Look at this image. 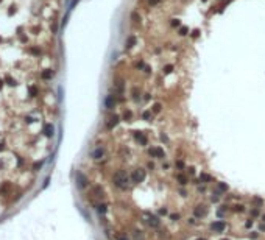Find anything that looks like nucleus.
<instances>
[{
  "mask_svg": "<svg viewBox=\"0 0 265 240\" xmlns=\"http://www.w3.org/2000/svg\"><path fill=\"white\" fill-rule=\"evenodd\" d=\"M129 181H131V178L128 176V173H126L125 170H117L116 173L112 175V182L114 186L122 190H126L129 186Z\"/></svg>",
  "mask_w": 265,
  "mask_h": 240,
  "instance_id": "1",
  "label": "nucleus"
},
{
  "mask_svg": "<svg viewBox=\"0 0 265 240\" xmlns=\"http://www.w3.org/2000/svg\"><path fill=\"white\" fill-rule=\"evenodd\" d=\"M129 178H131L133 184H140V182H144L145 178H147V171H145L144 169H134Z\"/></svg>",
  "mask_w": 265,
  "mask_h": 240,
  "instance_id": "2",
  "label": "nucleus"
},
{
  "mask_svg": "<svg viewBox=\"0 0 265 240\" xmlns=\"http://www.w3.org/2000/svg\"><path fill=\"white\" fill-rule=\"evenodd\" d=\"M144 217H145V222H147L148 226H151V228H159L161 226V220L157 218L156 215L150 214V212H145Z\"/></svg>",
  "mask_w": 265,
  "mask_h": 240,
  "instance_id": "3",
  "label": "nucleus"
},
{
  "mask_svg": "<svg viewBox=\"0 0 265 240\" xmlns=\"http://www.w3.org/2000/svg\"><path fill=\"white\" fill-rule=\"evenodd\" d=\"M148 154L151 156V158H157V159H164V158H166V153H164V150L161 147H151L148 150Z\"/></svg>",
  "mask_w": 265,
  "mask_h": 240,
  "instance_id": "4",
  "label": "nucleus"
},
{
  "mask_svg": "<svg viewBox=\"0 0 265 240\" xmlns=\"http://www.w3.org/2000/svg\"><path fill=\"white\" fill-rule=\"evenodd\" d=\"M103 156H105V148H103L102 145L95 147L94 150L91 151V158H92V159H95V161H98V159H102Z\"/></svg>",
  "mask_w": 265,
  "mask_h": 240,
  "instance_id": "5",
  "label": "nucleus"
},
{
  "mask_svg": "<svg viewBox=\"0 0 265 240\" xmlns=\"http://www.w3.org/2000/svg\"><path fill=\"white\" fill-rule=\"evenodd\" d=\"M211 229L214 232H217V234H220V232H223L226 229V224H225V222H221V220H215V222L211 224Z\"/></svg>",
  "mask_w": 265,
  "mask_h": 240,
  "instance_id": "6",
  "label": "nucleus"
},
{
  "mask_svg": "<svg viewBox=\"0 0 265 240\" xmlns=\"http://www.w3.org/2000/svg\"><path fill=\"white\" fill-rule=\"evenodd\" d=\"M76 184L80 189H86L87 187V178L84 176L81 171H76Z\"/></svg>",
  "mask_w": 265,
  "mask_h": 240,
  "instance_id": "7",
  "label": "nucleus"
},
{
  "mask_svg": "<svg viewBox=\"0 0 265 240\" xmlns=\"http://www.w3.org/2000/svg\"><path fill=\"white\" fill-rule=\"evenodd\" d=\"M193 214H195V217L197 218H201V217H206V214H207V207L206 206H197V207H193Z\"/></svg>",
  "mask_w": 265,
  "mask_h": 240,
  "instance_id": "8",
  "label": "nucleus"
},
{
  "mask_svg": "<svg viewBox=\"0 0 265 240\" xmlns=\"http://www.w3.org/2000/svg\"><path fill=\"white\" fill-rule=\"evenodd\" d=\"M119 122H120V117H119V116H112V117H109V120L106 122V128H108V129L116 128L117 125H119Z\"/></svg>",
  "mask_w": 265,
  "mask_h": 240,
  "instance_id": "9",
  "label": "nucleus"
},
{
  "mask_svg": "<svg viewBox=\"0 0 265 240\" xmlns=\"http://www.w3.org/2000/svg\"><path fill=\"white\" fill-rule=\"evenodd\" d=\"M134 139H136L137 142L140 143V145H147V143H148V139H147V136H145L144 133H140V131L134 133Z\"/></svg>",
  "mask_w": 265,
  "mask_h": 240,
  "instance_id": "10",
  "label": "nucleus"
},
{
  "mask_svg": "<svg viewBox=\"0 0 265 240\" xmlns=\"http://www.w3.org/2000/svg\"><path fill=\"white\" fill-rule=\"evenodd\" d=\"M114 90H116L117 95H122V94H123V90H125V83L122 81V80L116 81V83H114Z\"/></svg>",
  "mask_w": 265,
  "mask_h": 240,
  "instance_id": "11",
  "label": "nucleus"
},
{
  "mask_svg": "<svg viewBox=\"0 0 265 240\" xmlns=\"http://www.w3.org/2000/svg\"><path fill=\"white\" fill-rule=\"evenodd\" d=\"M114 106H116V98H114V95H108V97L105 98V108L112 109Z\"/></svg>",
  "mask_w": 265,
  "mask_h": 240,
  "instance_id": "12",
  "label": "nucleus"
},
{
  "mask_svg": "<svg viewBox=\"0 0 265 240\" xmlns=\"http://www.w3.org/2000/svg\"><path fill=\"white\" fill-rule=\"evenodd\" d=\"M53 133H55V128H53V125H52V123H45V126H44V134L47 136V137H52Z\"/></svg>",
  "mask_w": 265,
  "mask_h": 240,
  "instance_id": "13",
  "label": "nucleus"
},
{
  "mask_svg": "<svg viewBox=\"0 0 265 240\" xmlns=\"http://www.w3.org/2000/svg\"><path fill=\"white\" fill-rule=\"evenodd\" d=\"M176 181H178L181 186H186L187 182H189L187 176H186V175H183V173H178V175H176Z\"/></svg>",
  "mask_w": 265,
  "mask_h": 240,
  "instance_id": "14",
  "label": "nucleus"
},
{
  "mask_svg": "<svg viewBox=\"0 0 265 240\" xmlns=\"http://www.w3.org/2000/svg\"><path fill=\"white\" fill-rule=\"evenodd\" d=\"M8 190H10V184L8 182H3V184L0 186V196H5Z\"/></svg>",
  "mask_w": 265,
  "mask_h": 240,
  "instance_id": "15",
  "label": "nucleus"
},
{
  "mask_svg": "<svg viewBox=\"0 0 265 240\" xmlns=\"http://www.w3.org/2000/svg\"><path fill=\"white\" fill-rule=\"evenodd\" d=\"M161 111H162V105H161V103H155V105L151 106V112L153 114H159Z\"/></svg>",
  "mask_w": 265,
  "mask_h": 240,
  "instance_id": "16",
  "label": "nucleus"
},
{
  "mask_svg": "<svg viewBox=\"0 0 265 240\" xmlns=\"http://www.w3.org/2000/svg\"><path fill=\"white\" fill-rule=\"evenodd\" d=\"M97 211H98V214H106L108 206H106L105 203H100V204H97Z\"/></svg>",
  "mask_w": 265,
  "mask_h": 240,
  "instance_id": "17",
  "label": "nucleus"
},
{
  "mask_svg": "<svg viewBox=\"0 0 265 240\" xmlns=\"http://www.w3.org/2000/svg\"><path fill=\"white\" fill-rule=\"evenodd\" d=\"M151 116H153L151 109H148V111H144V112H142V119H144V120H150V119H151Z\"/></svg>",
  "mask_w": 265,
  "mask_h": 240,
  "instance_id": "18",
  "label": "nucleus"
},
{
  "mask_svg": "<svg viewBox=\"0 0 265 240\" xmlns=\"http://www.w3.org/2000/svg\"><path fill=\"white\" fill-rule=\"evenodd\" d=\"M133 98H134L136 101L140 100V90L137 89V87H134V89H133Z\"/></svg>",
  "mask_w": 265,
  "mask_h": 240,
  "instance_id": "19",
  "label": "nucleus"
},
{
  "mask_svg": "<svg viewBox=\"0 0 265 240\" xmlns=\"http://www.w3.org/2000/svg\"><path fill=\"white\" fill-rule=\"evenodd\" d=\"M200 181H203V182H209V181H212V178H211L209 175H206V173H201V175H200Z\"/></svg>",
  "mask_w": 265,
  "mask_h": 240,
  "instance_id": "20",
  "label": "nucleus"
},
{
  "mask_svg": "<svg viewBox=\"0 0 265 240\" xmlns=\"http://www.w3.org/2000/svg\"><path fill=\"white\" fill-rule=\"evenodd\" d=\"M172 70H173V66H172V64H167V66L162 69V73L164 75H168V73H172Z\"/></svg>",
  "mask_w": 265,
  "mask_h": 240,
  "instance_id": "21",
  "label": "nucleus"
},
{
  "mask_svg": "<svg viewBox=\"0 0 265 240\" xmlns=\"http://www.w3.org/2000/svg\"><path fill=\"white\" fill-rule=\"evenodd\" d=\"M217 187H218L220 192H228V184H225V182H218Z\"/></svg>",
  "mask_w": 265,
  "mask_h": 240,
  "instance_id": "22",
  "label": "nucleus"
},
{
  "mask_svg": "<svg viewBox=\"0 0 265 240\" xmlns=\"http://www.w3.org/2000/svg\"><path fill=\"white\" fill-rule=\"evenodd\" d=\"M52 77H53V73L50 72V69H47L45 72H42V78H47L48 80V78H52Z\"/></svg>",
  "mask_w": 265,
  "mask_h": 240,
  "instance_id": "23",
  "label": "nucleus"
},
{
  "mask_svg": "<svg viewBox=\"0 0 265 240\" xmlns=\"http://www.w3.org/2000/svg\"><path fill=\"white\" fill-rule=\"evenodd\" d=\"M131 117H133V112L129 111V109H128V111H125V114H123V119L125 120H131Z\"/></svg>",
  "mask_w": 265,
  "mask_h": 240,
  "instance_id": "24",
  "label": "nucleus"
},
{
  "mask_svg": "<svg viewBox=\"0 0 265 240\" xmlns=\"http://www.w3.org/2000/svg\"><path fill=\"white\" fill-rule=\"evenodd\" d=\"M234 211H236V212H243L245 207L242 204H237V206H234Z\"/></svg>",
  "mask_w": 265,
  "mask_h": 240,
  "instance_id": "25",
  "label": "nucleus"
},
{
  "mask_svg": "<svg viewBox=\"0 0 265 240\" xmlns=\"http://www.w3.org/2000/svg\"><path fill=\"white\" fill-rule=\"evenodd\" d=\"M159 2H161V0H147V3H148L150 6H156Z\"/></svg>",
  "mask_w": 265,
  "mask_h": 240,
  "instance_id": "26",
  "label": "nucleus"
},
{
  "mask_svg": "<svg viewBox=\"0 0 265 240\" xmlns=\"http://www.w3.org/2000/svg\"><path fill=\"white\" fill-rule=\"evenodd\" d=\"M36 92H37V89H36V87H30V90H28L30 97H34V95H36Z\"/></svg>",
  "mask_w": 265,
  "mask_h": 240,
  "instance_id": "27",
  "label": "nucleus"
},
{
  "mask_svg": "<svg viewBox=\"0 0 265 240\" xmlns=\"http://www.w3.org/2000/svg\"><path fill=\"white\" fill-rule=\"evenodd\" d=\"M159 214H161V215H167V214H168V209H167V207H161V209H159Z\"/></svg>",
  "mask_w": 265,
  "mask_h": 240,
  "instance_id": "28",
  "label": "nucleus"
},
{
  "mask_svg": "<svg viewBox=\"0 0 265 240\" xmlns=\"http://www.w3.org/2000/svg\"><path fill=\"white\" fill-rule=\"evenodd\" d=\"M257 215H259V207H254L251 211V217H257Z\"/></svg>",
  "mask_w": 265,
  "mask_h": 240,
  "instance_id": "29",
  "label": "nucleus"
},
{
  "mask_svg": "<svg viewBox=\"0 0 265 240\" xmlns=\"http://www.w3.org/2000/svg\"><path fill=\"white\" fill-rule=\"evenodd\" d=\"M254 203L257 204V207H259V206H264V201L260 200V198H254Z\"/></svg>",
  "mask_w": 265,
  "mask_h": 240,
  "instance_id": "30",
  "label": "nucleus"
},
{
  "mask_svg": "<svg viewBox=\"0 0 265 240\" xmlns=\"http://www.w3.org/2000/svg\"><path fill=\"white\" fill-rule=\"evenodd\" d=\"M176 167H178V169H184V162L183 161H176Z\"/></svg>",
  "mask_w": 265,
  "mask_h": 240,
  "instance_id": "31",
  "label": "nucleus"
},
{
  "mask_svg": "<svg viewBox=\"0 0 265 240\" xmlns=\"http://www.w3.org/2000/svg\"><path fill=\"white\" fill-rule=\"evenodd\" d=\"M245 226H247V228H251V226H253V218H249L248 222L245 223Z\"/></svg>",
  "mask_w": 265,
  "mask_h": 240,
  "instance_id": "32",
  "label": "nucleus"
},
{
  "mask_svg": "<svg viewBox=\"0 0 265 240\" xmlns=\"http://www.w3.org/2000/svg\"><path fill=\"white\" fill-rule=\"evenodd\" d=\"M170 218L173 220V222H176V220L179 218V215H178V214H172V215H170Z\"/></svg>",
  "mask_w": 265,
  "mask_h": 240,
  "instance_id": "33",
  "label": "nucleus"
},
{
  "mask_svg": "<svg viewBox=\"0 0 265 240\" xmlns=\"http://www.w3.org/2000/svg\"><path fill=\"white\" fill-rule=\"evenodd\" d=\"M211 200H212L214 203H217V201H218V195H212V196H211Z\"/></svg>",
  "mask_w": 265,
  "mask_h": 240,
  "instance_id": "34",
  "label": "nucleus"
},
{
  "mask_svg": "<svg viewBox=\"0 0 265 240\" xmlns=\"http://www.w3.org/2000/svg\"><path fill=\"white\" fill-rule=\"evenodd\" d=\"M117 240H128V239H126L125 235H119V237H117Z\"/></svg>",
  "mask_w": 265,
  "mask_h": 240,
  "instance_id": "35",
  "label": "nucleus"
},
{
  "mask_svg": "<svg viewBox=\"0 0 265 240\" xmlns=\"http://www.w3.org/2000/svg\"><path fill=\"white\" fill-rule=\"evenodd\" d=\"M148 169L153 170V169H155V164H153V162H148Z\"/></svg>",
  "mask_w": 265,
  "mask_h": 240,
  "instance_id": "36",
  "label": "nucleus"
},
{
  "mask_svg": "<svg viewBox=\"0 0 265 240\" xmlns=\"http://www.w3.org/2000/svg\"><path fill=\"white\" fill-rule=\"evenodd\" d=\"M257 235H259L257 232H253V234H251V239H257Z\"/></svg>",
  "mask_w": 265,
  "mask_h": 240,
  "instance_id": "37",
  "label": "nucleus"
},
{
  "mask_svg": "<svg viewBox=\"0 0 265 240\" xmlns=\"http://www.w3.org/2000/svg\"><path fill=\"white\" fill-rule=\"evenodd\" d=\"M5 150V143H0V151H3Z\"/></svg>",
  "mask_w": 265,
  "mask_h": 240,
  "instance_id": "38",
  "label": "nucleus"
},
{
  "mask_svg": "<svg viewBox=\"0 0 265 240\" xmlns=\"http://www.w3.org/2000/svg\"><path fill=\"white\" fill-rule=\"evenodd\" d=\"M262 220H264V222H265V215H262Z\"/></svg>",
  "mask_w": 265,
  "mask_h": 240,
  "instance_id": "39",
  "label": "nucleus"
},
{
  "mask_svg": "<svg viewBox=\"0 0 265 240\" xmlns=\"http://www.w3.org/2000/svg\"><path fill=\"white\" fill-rule=\"evenodd\" d=\"M197 240H206V239H197Z\"/></svg>",
  "mask_w": 265,
  "mask_h": 240,
  "instance_id": "40",
  "label": "nucleus"
},
{
  "mask_svg": "<svg viewBox=\"0 0 265 240\" xmlns=\"http://www.w3.org/2000/svg\"><path fill=\"white\" fill-rule=\"evenodd\" d=\"M221 240H229V239H221Z\"/></svg>",
  "mask_w": 265,
  "mask_h": 240,
  "instance_id": "41",
  "label": "nucleus"
}]
</instances>
